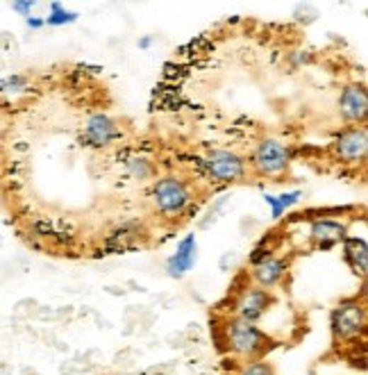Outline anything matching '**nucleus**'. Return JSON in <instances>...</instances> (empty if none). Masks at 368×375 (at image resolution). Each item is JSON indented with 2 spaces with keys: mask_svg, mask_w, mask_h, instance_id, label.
Masks as SVG:
<instances>
[{
  "mask_svg": "<svg viewBox=\"0 0 368 375\" xmlns=\"http://www.w3.org/2000/svg\"><path fill=\"white\" fill-rule=\"evenodd\" d=\"M25 25H28L30 30H41L43 25H46V21H43L41 16H28V18H25Z\"/></svg>",
  "mask_w": 368,
  "mask_h": 375,
  "instance_id": "nucleus-22",
  "label": "nucleus"
},
{
  "mask_svg": "<svg viewBox=\"0 0 368 375\" xmlns=\"http://www.w3.org/2000/svg\"><path fill=\"white\" fill-rule=\"evenodd\" d=\"M12 9H14L16 14L28 18L32 9H35V3H32V0H16V3H12Z\"/></svg>",
  "mask_w": 368,
  "mask_h": 375,
  "instance_id": "nucleus-20",
  "label": "nucleus"
},
{
  "mask_svg": "<svg viewBox=\"0 0 368 375\" xmlns=\"http://www.w3.org/2000/svg\"><path fill=\"white\" fill-rule=\"evenodd\" d=\"M200 166L205 171V175L214 180L216 185H239V182L248 180V175H251V171H248V157L230 148L209 150L200 159Z\"/></svg>",
  "mask_w": 368,
  "mask_h": 375,
  "instance_id": "nucleus-5",
  "label": "nucleus"
},
{
  "mask_svg": "<svg viewBox=\"0 0 368 375\" xmlns=\"http://www.w3.org/2000/svg\"><path fill=\"white\" fill-rule=\"evenodd\" d=\"M28 75L23 73H12L7 75V78L0 80V93H7V96H16V93H23L28 89Z\"/></svg>",
  "mask_w": 368,
  "mask_h": 375,
  "instance_id": "nucleus-18",
  "label": "nucleus"
},
{
  "mask_svg": "<svg viewBox=\"0 0 368 375\" xmlns=\"http://www.w3.org/2000/svg\"><path fill=\"white\" fill-rule=\"evenodd\" d=\"M343 260L345 264L350 266V271L357 273L366 280V273H368V243L364 237H345L343 239Z\"/></svg>",
  "mask_w": 368,
  "mask_h": 375,
  "instance_id": "nucleus-13",
  "label": "nucleus"
},
{
  "mask_svg": "<svg viewBox=\"0 0 368 375\" xmlns=\"http://www.w3.org/2000/svg\"><path fill=\"white\" fill-rule=\"evenodd\" d=\"M316 18H318V12H316V9H314L311 5H298V7L294 9V21H296V23L309 25V23H314Z\"/></svg>",
  "mask_w": 368,
  "mask_h": 375,
  "instance_id": "nucleus-19",
  "label": "nucleus"
},
{
  "mask_svg": "<svg viewBox=\"0 0 368 375\" xmlns=\"http://www.w3.org/2000/svg\"><path fill=\"white\" fill-rule=\"evenodd\" d=\"M275 305V296L273 292H266V289H259L251 282H246L243 287L234 289V294L230 298V307L223 316H232L246 321V323H259L268 312L270 307Z\"/></svg>",
  "mask_w": 368,
  "mask_h": 375,
  "instance_id": "nucleus-6",
  "label": "nucleus"
},
{
  "mask_svg": "<svg viewBox=\"0 0 368 375\" xmlns=\"http://www.w3.org/2000/svg\"><path fill=\"white\" fill-rule=\"evenodd\" d=\"M368 130L366 125H348L332 139L330 155L343 166H360L366 162Z\"/></svg>",
  "mask_w": 368,
  "mask_h": 375,
  "instance_id": "nucleus-7",
  "label": "nucleus"
},
{
  "mask_svg": "<svg viewBox=\"0 0 368 375\" xmlns=\"http://www.w3.org/2000/svg\"><path fill=\"white\" fill-rule=\"evenodd\" d=\"M368 325V309L364 294L360 298H345L332 309L330 314V330L339 346H352L357 341H364Z\"/></svg>",
  "mask_w": 368,
  "mask_h": 375,
  "instance_id": "nucleus-3",
  "label": "nucleus"
},
{
  "mask_svg": "<svg viewBox=\"0 0 368 375\" xmlns=\"http://www.w3.org/2000/svg\"><path fill=\"white\" fill-rule=\"evenodd\" d=\"M196 253H198L196 234H187V237L178 243L176 253L166 260V275L173 277V280H182V277L193 269V264H196V257H198Z\"/></svg>",
  "mask_w": 368,
  "mask_h": 375,
  "instance_id": "nucleus-12",
  "label": "nucleus"
},
{
  "mask_svg": "<svg viewBox=\"0 0 368 375\" xmlns=\"http://www.w3.org/2000/svg\"><path fill=\"white\" fill-rule=\"evenodd\" d=\"M123 139V127L116 119H112L105 112H93L86 116L84 127H82V142L84 146L96 148V150H107L116 146Z\"/></svg>",
  "mask_w": 368,
  "mask_h": 375,
  "instance_id": "nucleus-8",
  "label": "nucleus"
},
{
  "mask_svg": "<svg viewBox=\"0 0 368 375\" xmlns=\"http://www.w3.org/2000/svg\"><path fill=\"white\" fill-rule=\"evenodd\" d=\"M302 200V191L300 189H294V191H284V194L280 196H270V194H264V202L270 207V217H273L275 221L282 219L284 214L298 205V202Z\"/></svg>",
  "mask_w": 368,
  "mask_h": 375,
  "instance_id": "nucleus-14",
  "label": "nucleus"
},
{
  "mask_svg": "<svg viewBox=\"0 0 368 375\" xmlns=\"http://www.w3.org/2000/svg\"><path fill=\"white\" fill-rule=\"evenodd\" d=\"M150 205L161 221L178 223L193 207V189L180 175H159L150 189Z\"/></svg>",
  "mask_w": 368,
  "mask_h": 375,
  "instance_id": "nucleus-2",
  "label": "nucleus"
},
{
  "mask_svg": "<svg viewBox=\"0 0 368 375\" xmlns=\"http://www.w3.org/2000/svg\"><path fill=\"white\" fill-rule=\"evenodd\" d=\"M368 114V91L362 82L345 84L339 93V116L348 125H364Z\"/></svg>",
  "mask_w": 368,
  "mask_h": 375,
  "instance_id": "nucleus-10",
  "label": "nucleus"
},
{
  "mask_svg": "<svg viewBox=\"0 0 368 375\" xmlns=\"http://www.w3.org/2000/svg\"><path fill=\"white\" fill-rule=\"evenodd\" d=\"M232 375H275L273 364L266 359H255V362H234L230 359Z\"/></svg>",
  "mask_w": 368,
  "mask_h": 375,
  "instance_id": "nucleus-16",
  "label": "nucleus"
},
{
  "mask_svg": "<svg viewBox=\"0 0 368 375\" xmlns=\"http://www.w3.org/2000/svg\"><path fill=\"white\" fill-rule=\"evenodd\" d=\"M127 175L137 182H148L157 180V166L153 159H148L144 155H134L127 159Z\"/></svg>",
  "mask_w": 368,
  "mask_h": 375,
  "instance_id": "nucleus-15",
  "label": "nucleus"
},
{
  "mask_svg": "<svg viewBox=\"0 0 368 375\" xmlns=\"http://www.w3.org/2000/svg\"><path fill=\"white\" fill-rule=\"evenodd\" d=\"M153 46V37H144V39H139V48H150Z\"/></svg>",
  "mask_w": 368,
  "mask_h": 375,
  "instance_id": "nucleus-23",
  "label": "nucleus"
},
{
  "mask_svg": "<svg viewBox=\"0 0 368 375\" xmlns=\"http://www.w3.org/2000/svg\"><path fill=\"white\" fill-rule=\"evenodd\" d=\"M291 159H294V155H291V148L284 142H280L275 137H262L255 144L251 157H248V171L255 178L277 182L289 173Z\"/></svg>",
  "mask_w": 368,
  "mask_h": 375,
  "instance_id": "nucleus-4",
  "label": "nucleus"
},
{
  "mask_svg": "<svg viewBox=\"0 0 368 375\" xmlns=\"http://www.w3.org/2000/svg\"><path fill=\"white\" fill-rule=\"evenodd\" d=\"M348 237V223L341 219H328V217H318L311 219L309 223V243L311 248H321L328 250L334 246L343 243V239Z\"/></svg>",
  "mask_w": 368,
  "mask_h": 375,
  "instance_id": "nucleus-11",
  "label": "nucleus"
},
{
  "mask_svg": "<svg viewBox=\"0 0 368 375\" xmlns=\"http://www.w3.org/2000/svg\"><path fill=\"white\" fill-rule=\"evenodd\" d=\"M236 260H239V257H236V253H234V250L225 253V255L221 257V269L225 271V269H227V264H230V269H232V266L236 264Z\"/></svg>",
  "mask_w": 368,
  "mask_h": 375,
  "instance_id": "nucleus-21",
  "label": "nucleus"
},
{
  "mask_svg": "<svg viewBox=\"0 0 368 375\" xmlns=\"http://www.w3.org/2000/svg\"><path fill=\"white\" fill-rule=\"evenodd\" d=\"M291 271V260L284 255H268L264 260L251 264V284L273 292L280 284H284L287 275Z\"/></svg>",
  "mask_w": 368,
  "mask_h": 375,
  "instance_id": "nucleus-9",
  "label": "nucleus"
},
{
  "mask_svg": "<svg viewBox=\"0 0 368 375\" xmlns=\"http://www.w3.org/2000/svg\"><path fill=\"white\" fill-rule=\"evenodd\" d=\"M78 16H80L78 12H71V9H67L62 3H50V14L43 21H46V25L50 28H62V25L75 23Z\"/></svg>",
  "mask_w": 368,
  "mask_h": 375,
  "instance_id": "nucleus-17",
  "label": "nucleus"
},
{
  "mask_svg": "<svg viewBox=\"0 0 368 375\" xmlns=\"http://www.w3.org/2000/svg\"><path fill=\"white\" fill-rule=\"evenodd\" d=\"M219 348L234 362H255L264 359L266 352L273 348V337L257 323L223 316L219 325Z\"/></svg>",
  "mask_w": 368,
  "mask_h": 375,
  "instance_id": "nucleus-1",
  "label": "nucleus"
}]
</instances>
